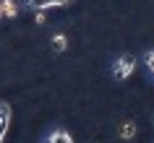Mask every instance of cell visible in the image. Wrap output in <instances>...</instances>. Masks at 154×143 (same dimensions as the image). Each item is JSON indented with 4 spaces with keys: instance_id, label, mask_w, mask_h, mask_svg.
<instances>
[{
    "instance_id": "obj_9",
    "label": "cell",
    "mask_w": 154,
    "mask_h": 143,
    "mask_svg": "<svg viewBox=\"0 0 154 143\" xmlns=\"http://www.w3.org/2000/svg\"><path fill=\"white\" fill-rule=\"evenodd\" d=\"M45 10H34V21H37V24H45Z\"/></svg>"
},
{
    "instance_id": "obj_4",
    "label": "cell",
    "mask_w": 154,
    "mask_h": 143,
    "mask_svg": "<svg viewBox=\"0 0 154 143\" xmlns=\"http://www.w3.org/2000/svg\"><path fill=\"white\" fill-rule=\"evenodd\" d=\"M47 143H73V138H71L68 130H55V133L47 138Z\"/></svg>"
},
{
    "instance_id": "obj_3",
    "label": "cell",
    "mask_w": 154,
    "mask_h": 143,
    "mask_svg": "<svg viewBox=\"0 0 154 143\" xmlns=\"http://www.w3.org/2000/svg\"><path fill=\"white\" fill-rule=\"evenodd\" d=\"M8 125H11V104L0 102V133H3V135H5Z\"/></svg>"
},
{
    "instance_id": "obj_10",
    "label": "cell",
    "mask_w": 154,
    "mask_h": 143,
    "mask_svg": "<svg viewBox=\"0 0 154 143\" xmlns=\"http://www.w3.org/2000/svg\"><path fill=\"white\" fill-rule=\"evenodd\" d=\"M0 16H5V10H3V0H0Z\"/></svg>"
},
{
    "instance_id": "obj_2",
    "label": "cell",
    "mask_w": 154,
    "mask_h": 143,
    "mask_svg": "<svg viewBox=\"0 0 154 143\" xmlns=\"http://www.w3.org/2000/svg\"><path fill=\"white\" fill-rule=\"evenodd\" d=\"M71 0H24L26 8L32 10H47V8H60V5H68Z\"/></svg>"
},
{
    "instance_id": "obj_11",
    "label": "cell",
    "mask_w": 154,
    "mask_h": 143,
    "mask_svg": "<svg viewBox=\"0 0 154 143\" xmlns=\"http://www.w3.org/2000/svg\"><path fill=\"white\" fill-rule=\"evenodd\" d=\"M3 138H5V135H3V133H0V143H3Z\"/></svg>"
},
{
    "instance_id": "obj_1",
    "label": "cell",
    "mask_w": 154,
    "mask_h": 143,
    "mask_svg": "<svg viewBox=\"0 0 154 143\" xmlns=\"http://www.w3.org/2000/svg\"><path fill=\"white\" fill-rule=\"evenodd\" d=\"M133 70H136V60H133L131 55H120L118 60H115V65H112V73H115V78H118V81L131 78Z\"/></svg>"
},
{
    "instance_id": "obj_5",
    "label": "cell",
    "mask_w": 154,
    "mask_h": 143,
    "mask_svg": "<svg viewBox=\"0 0 154 143\" xmlns=\"http://www.w3.org/2000/svg\"><path fill=\"white\" fill-rule=\"evenodd\" d=\"M136 135V122H123L120 125V138L123 141H131Z\"/></svg>"
},
{
    "instance_id": "obj_6",
    "label": "cell",
    "mask_w": 154,
    "mask_h": 143,
    "mask_svg": "<svg viewBox=\"0 0 154 143\" xmlns=\"http://www.w3.org/2000/svg\"><path fill=\"white\" fill-rule=\"evenodd\" d=\"M65 47H68V37H65V34H55V37H52V49H55V52H63Z\"/></svg>"
},
{
    "instance_id": "obj_8",
    "label": "cell",
    "mask_w": 154,
    "mask_h": 143,
    "mask_svg": "<svg viewBox=\"0 0 154 143\" xmlns=\"http://www.w3.org/2000/svg\"><path fill=\"white\" fill-rule=\"evenodd\" d=\"M144 63H146V68H149V70L154 73V49H152V52H146V55H144Z\"/></svg>"
},
{
    "instance_id": "obj_7",
    "label": "cell",
    "mask_w": 154,
    "mask_h": 143,
    "mask_svg": "<svg viewBox=\"0 0 154 143\" xmlns=\"http://www.w3.org/2000/svg\"><path fill=\"white\" fill-rule=\"evenodd\" d=\"M3 10H5V16L8 18H13L18 13V8H16V3H13V0H3Z\"/></svg>"
}]
</instances>
